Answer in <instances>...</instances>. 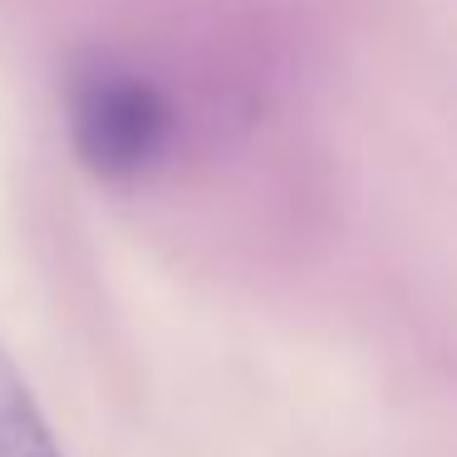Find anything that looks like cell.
Here are the masks:
<instances>
[{"label": "cell", "mask_w": 457, "mask_h": 457, "mask_svg": "<svg viewBox=\"0 0 457 457\" xmlns=\"http://www.w3.org/2000/svg\"><path fill=\"white\" fill-rule=\"evenodd\" d=\"M64 123L74 158L104 182H138L172 153V99L113 54H79L64 74Z\"/></svg>", "instance_id": "1"}, {"label": "cell", "mask_w": 457, "mask_h": 457, "mask_svg": "<svg viewBox=\"0 0 457 457\" xmlns=\"http://www.w3.org/2000/svg\"><path fill=\"white\" fill-rule=\"evenodd\" d=\"M0 457H64L11 349L0 345Z\"/></svg>", "instance_id": "2"}]
</instances>
